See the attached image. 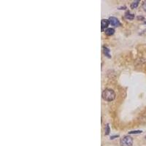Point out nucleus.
I'll return each mask as SVG.
<instances>
[{
  "instance_id": "8",
  "label": "nucleus",
  "mask_w": 146,
  "mask_h": 146,
  "mask_svg": "<svg viewBox=\"0 0 146 146\" xmlns=\"http://www.w3.org/2000/svg\"><path fill=\"white\" fill-rule=\"evenodd\" d=\"M139 3H140V1H133V2L132 3V4H131V7H132V9H135L136 7H137Z\"/></svg>"
},
{
  "instance_id": "5",
  "label": "nucleus",
  "mask_w": 146,
  "mask_h": 146,
  "mask_svg": "<svg viewBox=\"0 0 146 146\" xmlns=\"http://www.w3.org/2000/svg\"><path fill=\"white\" fill-rule=\"evenodd\" d=\"M114 32H115V30L112 28H109V29H107L105 30V34L107 36H111L114 34Z\"/></svg>"
},
{
  "instance_id": "4",
  "label": "nucleus",
  "mask_w": 146,
  "mask_h": 146,
  "mask_svg": "<svg viewBox=\"0 0 146 146\" xmlns=\"http://www.w3.org/2000/svg\"><path fill=\"white\" fill-rule=\"evenodd\" d=\"M109 20L107 19H102L101 21V31H104L105 28H107L109 25Z\"/></svg>"
},
{
  "instance_id": "3",
  "label": "nucleus",
  "mask_w": 146,
  "mask_h": 146,
  "mask_svg": "<svg viewBox=\"0 0 146 146\" xmlns=\"http://www.w3.org/2000/svg\"><path fill=\"white\" fill-rule=\"evenodd\" d=\"M109 22L113 26H119L121 25V23L118 21V19L115 17H110L109 18Z\"/></svg>"
},
{
  "instance_id": "9",
  "label": "nucleus",
  "mask_w": 146,
  "mask_h": 146,
  "mask_svg": "<svg viewBox=\"0 0 146 146\" xmlns=\"http://www.w3.org/2000/svg\"><path fill=\"white\" fill-rule=\"evenodd\" d=\"M104 131H105V132H104L105 135H109V133H110V126H109L108 124L106 125V126H105V130H104Z\"/></svg>"
},
{
  "instance_id": "6",
  "label": "nucleus",
  "mask_w": 146,
  "mask_h": 146,
  "mask_svg": "<svg viewBox=\"0 0 146 146\" xmlns=\"http://www.w3.org/2000/svg\"><path fill=\"white\" fill-rule=\"evenodd\" d=\"M104 49V53L105 56H107L108 58H110V50L107 48V47H103Z\"/></svg>"
},
{
  "instance_id": "11",
  "label": "nucleus",
  "mask_w": 146,
  "mask_h": 146,
  "mask_svg": "<svg viewBox=\"0 0 146 146\" xmlns=\"http://www.w3.org/2000/svg\"><path fill=\"white\" fill-rule=\"evenodd\" d=\"M143 9H144V10L146 12V1H145V2H144V4H143Z\"/></svg>"
},
{
  "instance_id": "13",
  "label": "nucleus",
  "mask_w": 146,
  "mask_h": 146,
  "mask_svg": "<svg viewBox=\"0 0 146 146\" xmlns=\"http://www.w3.org/2000/svg\"></svg>"
},
{
  "instance_id": "10",
  "label": "nucleus",
  "mask_w": 146,
  "mask_h": 146,
  "mask_svg": "<svg viewBox=\"0 0 146 146\" xmlns=\"http://www.w3.org/2000/svg\"><path fill=\"white\" fill-rule=\"evenodd\" d=\"M142 132H143L140 131V130H138V131H132V132H129V134H140Z\"/></svg>"
},
{
  "instance_id": "1",
  "label": "nucleus",
  "mask_w": 146,
  "mask_h": 146,
  "mask_svg": "<svg viewBox=\"0 0 146 146\" xmlns=\"http://www.w3.org/2000/svg\"><path fill=\"white\" fill-rule=\"evenodd\" d=\"M102 98L107 101H111L115 98V93L111 89H105L102 92Z\"/></svg>"
},
{
  "instance_id": "2",
  "label": "nucleus",
  "mask_w": 146,
  "mask_h": 146,
  "mask_svg": "<svg viewBox=\"0 0 146 146\" xmlns=\"http://www.w3.org/2000/svg\"><path fill=\"white\" fill-rule=\"evenodd\" d=\"M121 146H132L133 144V139L130 136H125L120 141Z\"/></svg>"
},
{
  "instance_id": "7",
  "label": "nucleus",
  "mask_w": 146,
  "mask_h": 146,
  "mask_svg": "<svg viewBox=\"0 0 146 146\" xmlns=\"http://www.w3.org/2000/svg\"><path fill=\"white\" fill-rule=\"evenodd\" d=\"M125 17H126V18L129 19V20H133V19L135 18V15H133V14H131V13L128 12V13H126V14Z\"/></svg>"
},
{
  "instance_id": "12",
  "label": "nucleus",
  "mask_w": 146,
  "mask_h": 146,
  "mask_svg": "<svg viewBox=\"0 0 146 146\" xmlns=\"http://www.w3.org/2000/svg\"><path fill=\"white\" fill-rule=\"evenodd\" d=\"M145 23H146V22H145Z\"/></svg>"
}]
</instances>
